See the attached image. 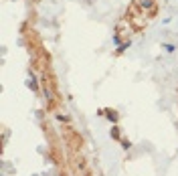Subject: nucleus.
I'll return each instance as SVG.
<instances>
[]
</instances>
